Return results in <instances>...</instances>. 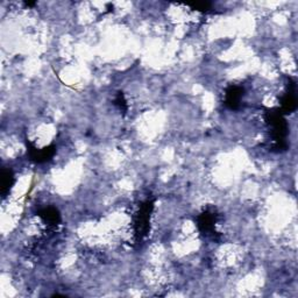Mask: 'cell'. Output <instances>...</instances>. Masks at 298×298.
<instances>
[{"instance_id":"cell-1","label":"cell","mask_w":298,"mask_h":298,"mask_svg":"<svg viewBox=\"0 0 298 298\" xmlns=\"http://www.w3.org/2000/svg\"><path fill=\"white\" fill-rule=\"evenodd\" d=\"M266 119L268 123L273 128V136L275 140L274 149L276 152H284L288 149L287 135H288V123L284 119V115L280 110H268L266 113Z\"/></svg>"},{"instance_id":"cell-2","label":"cell","mask_w":298,"mask_h":298,"mask_svg":"<svg viewBox=\"0 0 298 298\" xmlns=\"http://www.w3.org/2000/svg\"><path fill=\"white\" fill-rule=\"evenodd\" d=\"M154 209L153 200H147L140 207V211L135 219V234L138 240H142L143 237L148 233L150 213Z\"/></svg>"},{"instance_id":"cell-3","label":"cell","mask_w":298,"mask_h":298,"mask_svg":"<svg viewBox=\"0 0 298 298\" xmlns=\"http://www.w3.org/2000/svg\"><path fill=\"white\" fill-rule=\"evenodd\" d=\"M27 148H28V155L31 157V160L36 163H42L46 162V161H49L56 152L55 146L53 145L45 147L43 149H38L32 143L27 142Z\"/></svg>"},{"instance_id":"cell-4","label":"cell","mask_w":298,"mask_h":298,"mask_svg":"<svg viewBox=\"0 0 298 298\" xmlns=\"http://www.w3.org/2000/svg\"><path fill=\"white\" fill-rule=\"evenodd\" d=\"M281 103H282V107L280 109V111L282 112V115H289V113H293L297 109V99L296 95H295V83L291 79H289L288 91L283 96Z\"/></svg>"},{"instance_id":"cell-5","label":"cell","mask_w":298,"mask_h":298,"mask_svg":"<svg viewBox=\"0 0 298 298\" xmlns=\"http://www.w3.org/2000/svg\"><path fill=\"white\" fill-rule=\"evenodd\" d=\"M243 95V90L239 86H230L225 95V104L231 110H237L240 106L241 97Z\"/></svg>"},{"instance_id":"cell-6","label":"cell","mask_w":298,"mask_h":298,"mask_svg":"<svg viewBox=\"0 0 298 298\" xmlns=\"http://www.w3.org/2000/svg\"><path fill=\"white\" fill-rule=\"evenodd\" d=\"M214 222H216V218H214L213 213L209 212V211H205V212H203L198 217L197 225H198V229L202 231L203 233H209L212 232L214 229Z\"/></svg>"},{"instance_id":"cell-7","label":"cell","mask_w":298,"mask_h":298,"mask_svg":"<svg viewBox=\"0 0 298 298\" xmlns=\"http://www.w3.org/2000/svg\"><path fill=\"white\" fill-rule=\"evenodd\" d=\"M39 216L50 225H58L61 222V214L55 207H46L39 211Z\"/></svg>"},{"instance_id":"cell-8","label":"cell","mask_w":298,"mask_h":298,"mask_svg":"<svg viewBox=\"0 0 298 298\" xmlns=\"http://www.w3.org/2000/svg\"><path fill=\"white\" fill-rule=\"evenodd\" d=\"M14 183V176L13 173L8 169H2L1 172V195L5 196Z\"/></svg>"},{"instance_id":"cell-9","label":"cell","mask_w":298,"mask_h":298,"mask_svg":"<svg viewBox=\"0 0 298 298\" xmlns=\"http://www.w3.org/2000/svg\"><path fill=\"white\" fill-rule=\"evenodd\" d=\"M211 7H212V5L210 2H197V4L191 6V8L199 12H207L209 9H211Z\"/></svg>"},{"instance_id":"cell-10","label":"cell","mask_w":298,"mask_h":298,"mask_svg":"<svg viewBox=\"0 0 298 298\" xmlns=\"http://www.w3.org/2000/svg\"><path fill=\"white\" fill-rule=\"evenodd\" d=\"M116 103L117 105H118L120 107V110H122V111H126L127 110V104H126V100H125V97H123V95L121 92H119L118 97H117L116 99Z\"/></svg>"},{"instance_id":"cell-11","label":"cell","mask_w":298,"mask_h":298,"mask_svg":"<svg viewBox=\"0 0 298 298\" xmlns=\"http://www.w3.org/2000/svg\"><path fill=\"white\" fill-rule=\"evenodd\" d=\"M26 5L29 6V7H33V6L35 5V2H32V1H26Z\"/></svg>"}]
</instances>
